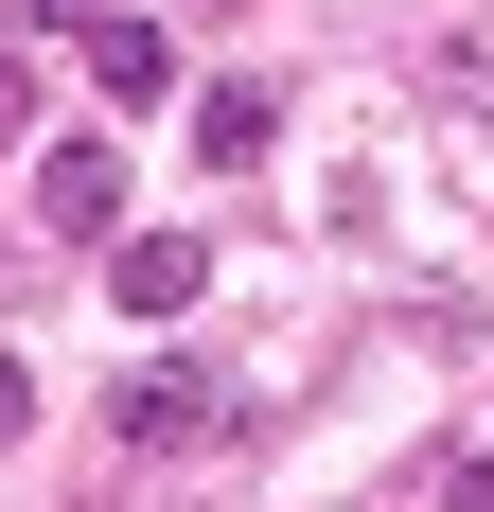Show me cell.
<instances>
[{
  "mask_svg": "<svg viewBox=\"0 0 494 512\" xmlns=\"http://www.w3.org/2000/svg\"><path fill=\"white\" fill-rule=\"evenodd\" d=\"M106 442H142V460H195V442H230V371H212V354H142L124 389H106Z\"/></svg>",
  "mask_w": 494,
  "mask_h": 512,
  "instance_id": "obj_1",
  "label": "cell"
},
{
  "mask_svg": "<svg viewBox=\"0 0 494 512\" xmlns=\"http://www.w3.org/2000/svg\"><path fill=\"white\" fill-rule=\"evenodd\" d=\"M36 212H53V248H124V159H106V142H53L36 159Z\"/></svg>",
  "mask_w": 494,
  "mask_h": 512,
  "instance_id": "obj_2",
  "label": "cell"
},
{
  "mask_svg": "<svg viewBox=\"0 0 494 512\" xmlns=\"http://www.w3.org/2000/svg\"><path fill=\"white\" fill-rule=\"evenodd\" d=\"M71 53H89L106 106H159V89H177V36H159V18H106V0H89V18H71Z\"/></svg>",
  "mask_w": 494,
  "mask_h": 512,
  "instance_id": "obj_3",
  "label": "cell"
},
{
  "mask_svg": "<svg viewBox=\"0 0 494 512\" xmlns=\"http://www.w3.org/2000/svg\"><path fill=\"white\" fill-rule=\"evenodd\" d=\"M106 283H124V318H195L212 248H195V230H124V248H106Z\"/></svg>",
  "mask_w": 494,
  "mask_h": 512,
  "instance_id": "obj_4",
  "label": "cell"
},
{
  "mask_svg": "<svg viewBox=\"0 0 494 512\" xmlns=\"http://www.w3.org/2000/svg\"><path fill=\"white\" fill-rule=\"evenodd\" d=\"M265 142H283V89H265V71H230V89H195V159H212V177H247Z\"/></svg>",
  "mask_w": 494,
  "mask_h": 512,
  "instance_id": "obj_5",
  "label": "cell"
},
{
  "mask_svg": "<svg viewBox=\"0 0 494 512\" xmlns=\"http://www.w3.org/2000/svg\"><path fill=\"white\" fill-rule=\"evenodd\" d=\"M0 142H36V53L0 36Z\"/></svg>",
  "mask_w": 494,
  "mask_h": 512,
  "instance_id": "obj_6",
  "label": "cell"
},
{
  "mask_svg": "<svg viewBox=\"0 0 494 512\" xmlns=\"http://www.w3.org/2000/svg\"><path fill=\"white\" fill-rule=\"evenodd\" d=\"M442 512H494V442H477V460H442Z\"/></svg>",
  "mask_w": 494,
  "mask_h": 512,
  "instance_id": "obj_7",
  "label": "cell"
},
{
  "mask_svg": "<svg viewBox=\"0 0 494 512\" xmlns=\"http://www.w3.org/2000/svg\"><path fill=\"white\" fill-rule=\"evenodd\" d=\"M18 424H36V371H18V354H0V442H18Z\"/></svg>",
  "mask_w": 494,
  "mask_h": 512,
  "instance_id": "obj_8",
  "label": "cell"
}]
</instances>
